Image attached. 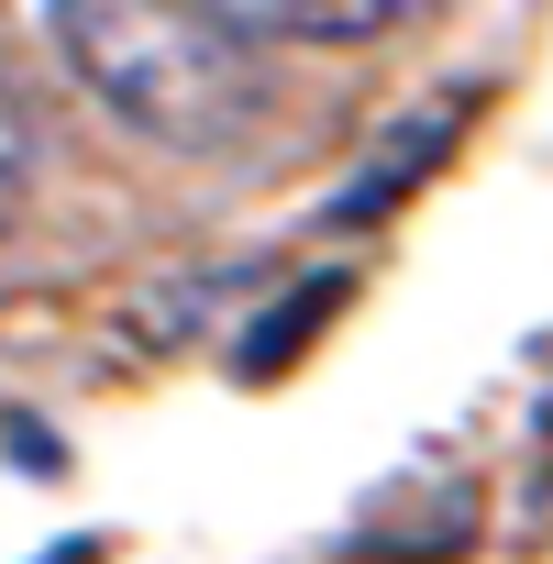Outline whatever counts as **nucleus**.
Segmentation results:
<instances>
[{
	"mask_svg": "<svg viewBox=\"0 0 553 564\" xmlns=\"http://www.w3.org/2000/svg\"><path fill=\"white\" fill-rule=\"evenodd\" d=\"M56 67L166 155H221L265 122V45L221 0H45Z\"/></svg>",
	"mask_w": 553,
	"mask_h": 564,
	"instance_id": "obj_1",
	"label": "nucleus"
},
{
	"mask_svg": "<svg viewBox=\"0 0 553 564\" xmlns=\"http://www.w3.org/2000/svg\"><path fill=\"white\" fill-rule=\"evenodd\" d=\"M454 122H465V100H454V89H443V100H421V111L399 122V144H377V155H366V166L333 188V210H322V221H333V232L388 221V210H399V199H410V188H421V177L454 155Z\"/></svg>",
	"mask_w": 553,
	"mask_h": 564,
	"instance_id": "obj_2",
	"label": "nucleus"
},
{
	"mask_svg": "<svg viewBox=\"0 0 553 564\" xmlns=\"http://www.w3.org/2000/svg\"><path fill=\"white\" fill-rule=\"evenodd\" d=\"M221 12L254 45H377V34H410L432 0H221Z\"/></svg>",
	"mask_w": 553,
	"mask_h": 564,
	"instance_id": "obj_3",
	"label": "nucleus"
},
{
	"mask_svg": "<svg viewBox=\"0 0 553 564\" xmlns=\"http://www.w3.org/2000/svg\"><path fill=\"white\" fill-rule=\"evenodd\" d=\"M344 300H355V265H322V276H289V289L265 300V322H254V333L232 344V366H243V377L265 388V377L289 366V355H311V344L333 333V311H344Z\"/></svg>",
	"mask_w": 553,
	"mask_h": 564,
	"instance_id": "obj_4",
	"label": "nucleus"
},
{
	"mask_svg": "<svg viewBox=\"0 0 553 564\" xmlns=\"http://www.w3.org/2000/svg\"><path fill=\"white\" fill-rule=\"evenodd\" d=\"M232 289H265V265H254V254H232V265H188V276H155V289L122 311V344H133V355H166V344H188Z\"/></svg>",
	"mask_w": 553,
	"mask_h": 564,
	"instance_id": "obj_5",
	"label": "nucleus"
},
{
	"mask_svg": "<svg viewBox=\"0 0 553 564\" xmlns=\"http://www.w3.org/2000/svg\"><path fill=\"white\" fill-rule=\"evenodd\" d=\"M34 177H45V122H34V89L12 78V56H0V232L34 210Z\"/></svg>",
	"mask_w": 553,
	"mask_h": 564,
	"instance_id": "obj_6",
	"label": "nucleus"
},
{
	"mask_svg": "<svg viewBox=\"0 0 553 564\" xmlns=\"http://www.w3.org/2000/svg\"><path fill=\"white\" fill-rule=\"evenodd\" d=\"M45 564H100V542H56V553H45Z\"/></svg>",
	"mask_w": 553,
	"mask_h": 564,
	"instance_id": "obj_7",
	"label": "nucleus"
},
{
	"mask_svg": "<svg viewBox=\"0 0 553 564\" xmlns=\"http://www.w3.org/2000/svg\"><path fill=\"white\" fill-rule=\"evenodd\" d=\"M542 432H553V399H542Z\"/></svg>",
	"mask_w": 553,
	"mask_h": 564,
	"instance_id": "obj_8",
	"label": "nucleus"
}]
</instances>
